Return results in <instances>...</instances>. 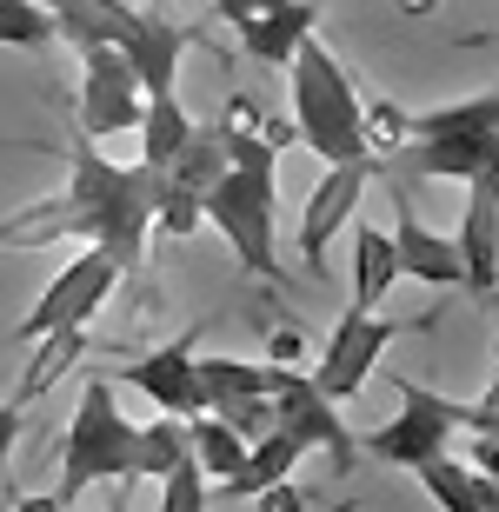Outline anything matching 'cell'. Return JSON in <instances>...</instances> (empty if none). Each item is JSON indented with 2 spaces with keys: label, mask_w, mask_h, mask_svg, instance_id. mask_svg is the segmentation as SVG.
<instances>
[{
  "label": "cell",
  "mask_w": 499,
  "mask_h": 512,
  "mask_svg": "<svg viewBox=\"0 0 499 512\" xmlns=\"http://www.w3.org/2000/svg\"><path fill=\"white\" fill-rule=\"evenodd\" d=\"M154 207H160V173L154 167H120L94 140L74 133L67 153V187L20 207L14 220H0V247H54V240H87L100 247L120 273H134L154 240Z\"/></svg>",
  "instance_id": "6da1fadb"
},
{
  "label": "cell",
  "mask_w": 499,
  "mask_h": 512,
  "mask_svg": "<svg viewBox=\"0 0 499 512\" xmlns=\"http://www.w3.org/2000/svg\"><path fill=\"white\" fill-rule=\"evenodd\" d=\"M200 227L220 233L253 280H280V153L260 133L227 140V167L200 200Z\"/></svg>",
  "instance_id": "7a4b0ae2"
},
{
  "label": "cell",
  "mask_w": 499,
  "mask_h": 512,
  "mask_svg": "<svg viewBox=\"0 0 499 512\" xmlns=\"http://www.w3.org/2000/svg\"><path fill=\"white\" fill-rule=\"evenodd\" d=\"M380 173L386 180L393 173H413V180H480V173H499V94L453 100V107H433V114H406V147Z\"/></svg>",
  "instance_id": "3957f363"
},
{
  "label": "cell",
  "mask_w": 499,
  "mask_h": 512,
  "mask_svg": "<svg viewBox=\"0 0 499 512\" xmlns=\"http://www.w3.org/2000/svg\"><path fill=\"white\" fill-rule=\"evenodd\" d=\"M293 140L307 153H320L327 167H353V160L373 167L360 140V87L313 34L293 47Z\"/></svg>",
  "instance_id": "277c9868"
},
{
  "label": "cell",
  "mask_w": 499,
  "mask_h": 512,
  "mask_svg": "<svg viewBox=\"0 0 499 512\" xmlns=\"http://www.w3.org/2000/svg\"><path fill=\"white\" fill-rule=\"evenodd\" d=\"M393 399H400V419H386L366 433V453L386 459V466H420L433 453H453L460 433H493V413L499 399L480 393V399H446V393H426L420 380H400L393 373Z\"/></svg>",
  "instance_id": "5b68a950"
},
{
  "label": "cell",
  "mask_w": 499,
  "mask_h": 512,
  "mask_svg": "<svg viewBox=\"0 0 499 512\" xmlns=\"http://www.w3.org/2000/svg\"><path fill=\"white\" fill-rule=\"evenodd\" d=\"M134 446H140V426H127L114 380H87L67 433H60V486L54 493L74 499L87 486H134Z\"/></svg>",
  "instance_id": "8992f818"
},
{
  "label": "cell",
  "mask_w": 499,
  "mask_h": 512,
  "mask_svg": "<svg viewBox=\"0 0 499 512\" xmlns=\"http://www.w3.org/2000/svg\"><path fill=\"white\" fill-rule=\"evenodd\" d=\"M426 326H433V313H420V320H393V313H353V306H346L340 326H333L327 346H320V366H313L307 380L320 386L333 406H346V399L373 380V366L386 360V346L400 340V333H426Z\"/></svg>",
  "instance_id": "52a82bcc"
},
{
  "label": "cell",
  "mask_w": 499,
  "mask_h": 512,
  "mask_svg": "<svg viewBox=\"0 0 499 512\" xmlns=\"http://www.w3.org/2000/svg\"><path fill=\"white\" fill-rule=\"evenodd\" d=\"M120 280H127V273H120V266L107 260L100 247H80L74 260L60 266L54 280H47V293L34 300V313L14 326V346H34L40 333H60V326H87L100 306L114 300Z\"/></svg>",
  "instance_id": "ba28073f"
},
{
  "label": "cell",
  "mask_w": 499,
  "mask_h": 512,
  "mask_svg": "<svg viewBox=\"0 0 499 512\" xmlns=\"http://www.w3.org/2000/svg\"><path fill=\"white\" fill-rule=\"evenodd\" d=\"M267 399H273V426L280 433H293L307 453H327L333 466H353L360 459V439H353V426L340 419V406H333L320 386L300 373V366H267Z\"/></svg>",
  "instance_id": "9c48e42d"
},
{
  "label": "cell",
  "mask_w": 499,
  "mask_h": 512,
  "mask_svg": "<svg viewBox=\"0 0 499 512\" xmlns=\"http://www.w3.org/2000/svg\"><path fill=\"white\" fill-rule=\"evenodd\" d=\"M140 74L120 47H80V94H74V127L80 140H114L140 127Z\"/></svg>",
  "instance_id": "30bf717a"
},
{
  "label": "cell",
  "mask_w": 499,
  "mask_h": 512,
  "mask_svg": "<svg viewBox=\"0 0 499 512\" xmlns=\"http://www.w3.org/2000/svg\"><path fill=\"white\" fill-rule=\"evenodd\" d=\"M227 167V140L220 127H193V140L160 167V207H154V233L160 240H187L200 233V200Z\"/></svg>",
  "instance_id": "8fae6325"
},
{
  "label": "cell",
  "mask_w": 499,
  "mask_h": 512,
  "mask_svg": "<svg viewBox=\"0 0 499 512\" xmlns=\"http://www.w3.org/2000/svg\"><path fill=\"white\" fill-rule=\"evenodd\" d=\"M200 333H207V320H193L180 340H167L160 353H147V360L120 366V380L134 386V393H147L167 419H200V413H207V399H200V366H193Z\"/></svg>",
  "instance_id": "7c38bea8"
},
{
  "label": "cell",
  "mask_w": 499,
  "mask_h": 512,
  "mask_svg": "<svg viewBox=\"0 0 499 512\" xmlns=\"http://www.w3.org/2000/svg\"><path fill=\"white\" fill-rule=\"evenodd\" d=\"M193 366H200V399H207L213 419H227L247 446L260 433H273L267 366H253V360H193Z\"/></svg>",
  "instance_id": "4fadbf2b"
},
{
  "label": "cell",
  "mask_w": 499,
  "mask_h": 512,
  "mask_svg": "<svg viewBox=\"0 0 499 512\" xmlns=\"http://www.w3.org/2000/svg\"><path fill=\"white\" fill-rule=\"evenodd\" d=\"M366 180H373V167H327L320 173V187H313V200H307V213H300V260L327 280V247H333V233L360 213V193H366Z\"/></svg>",
  "instance_id": "5bb4252c"
},
{
  "label": "cell",
  "mask_w": 499,
  "mask_h": 512,
  "mask_svg": "<svg viewBox=\"0 0 499 512\" xmlns=\"http://www.w3.org/2000/svg\"><path fill=\"white\" fill-rule=\"evenodd\" d=\"M473 200H466V220H460V286L473 300H493L499 286V173H480V180H466Z\"/></svg>",
  "instance_id": "9a60e30c"
},
{
  "label": "cell",
  "mask_w": 499,
  "mask_h": 512,
  "mask_svg": "<svg viewBox=\"0 0 499 512\" xmlns=\"http://www.w3.org/2000/svg\"><path fill=\"white\" fill-rule=\"evenodd\" d=\"M393 233H386V240H393V260H400V280H420V286H460V253H453V240H446V233H433L420 220V213H413V200H393Z\"/></svg>",
  "instance_id": "2e32d148"
},
{
  "label": "cell",
  "mask_w": 499,
  "mask_h": 512,
  "mask_svg": "<svg viewBox=\"0 0 499 512\" xmlns=\"http://www.w3.org/2000/svg\"><path fill=\"white\" fill-rule=\"evenodd\" d=\"M313 20H320V0H287V7H273V14H253L247 27H233L240 34V54L260 60V67H287L293 47L313 34Z\"/></svg>",
  "instance_id": "e0dca14e"
},
{
  "label": "cell",
  "mask_w": 499,
  "mask_h": 512,
  "mask_svg": "<svg viewBox=\"0 0 499 512\" xmlns=\"http://www.w3.org/2000/svg\"><path fill=\"white\" fill-rule=\"evenodd\" d=\"M94 353V340H87V326H60V333H40L34 340V366L14 380V393H7V406H34V399H47L67 373H74V360H87Z\"/></svg>",
  "instance_id": "ac0fdd59"
},
{
  "label": "cell",
  "mask_w": 499,
  "mask_h": 512,
  "mask_svg": "<svg viewBox=\"0 0 499 512\" xmlns=\"http://www.w3.org/2000/svg\"><path fill=\"white\" fill-rule=\"evenodd\" d=\"M413 479L426 486V499L440 512H499V486L493 473H473V466H460L453 453H433L413 466Z\"/></svg>",
  "instance_id": "d6986e66"
},
{
  "label": "cell",
  "mask_w": 499,
  "mask_h": 512,
  "mask_svg": "<svg viewBox=\"0 0 499 512\" xmlns=\"http://www.w3.org/2000/svg\"><path fill=\"white\" fill-rule=\"evenodd\" d=\"M300 459H307V446L273 426V433H260V439L247 446V466H240L227 486H213V493H220V499H253V493H267V486H280V479H287Z\"/></svg>",
  "instance_id": "ffe728a7"
},
{
  "label": "cell",
  "mask_w": 499,
  "mask_h": 512,
  "mask_svg": "<svg viewBox=\"0 0 499 512\" xmlns=\"http://www.w3.org/2000/svg\"><path fill=\"white\" fill-rule=\"evenodd\" d=\"M400 286V260H393V240L380 227L353 220V313H373Z\"/></svg>",
  "instance_id": "44dd1931"
},
{
  "label": "cell",
  "mask_w": 499,
  "mask_h": 512,
  "mask_svg": "<svg viewBox=\"0 0 499 512\" xmlns=\"http://www.w3.org/2000/svg\"><path fill=\"white\" fill-rule=\"evenodd\" d=\"M187 453H193V466L207 473V493H213V486H227V479L247 466V439L233 433L227 419L200 413V419H187Z\"/></svg>",
  "instance_id": "7402d4cb"
},
{
  "label": "cell",
  "mask_w": 499,
  "mask_h": 512,
  "mask_svg": "<svg viewBox=\"0 0 499 512\" xmlns=\"http://www.w3.org/2000/svg\"><path fill=\"white\" fill-rule=\"evenodd\" d=\"M140 167H167L173 153L193 140V120H187V107H180V94H154L147 107H140Z\"/></svg>",
  "instance_id": "603a6c76"
},
{
  "label": "cell",
  "mask_w": 499,
  "mask_h": 512,
  "mask_svg": "<svg viewBox=\"0 0 499 512\" xmlns=\"http://www.w3.org/2000/svg\"><path fill=\"white\" fill-rule=\"evenodd\" d=\"M187 453V419H167L160 413L154 426H140V446H134V479H167Z\"/></svg>",
  "instance_id": "cb8c5ba5"
},
{
  "label": "cell",
  "mask_w": 499,
  "mask_h": 512,
  "mask_svg": "<svg viewBox=\"0 0 499 512\" xmlns=\"http://www.w3.org/2000/svg\"><path fill=\"white\" fill-rule=\"evenodd\" d=\"M0 47H20V54H47L60 47V27L40 0H0Z\"/></svg>",
  "instance_id": "d4e9b609"
},
{
  "label": "cell",
  "mask_w": 499,
  "mask_h": 512,
  "mask_svg": "<svg viewBox=\"0 0 499 512\" xmlns=\"http://www.w3.org/2000/svg\"><path fill=\"white\" fill-rule=\"evenodd\" d=\"M207 473L193 466V459H180L167 479H160V512H207Z\"/></svg>",
  "instance_id": "484cf974"
},
{
  "label": "cell",
  "mask_w": 499,
  "mask_h": 512,
  "mask_svg": "<svg viewBox=\"0 0 499 512\" xmlns=\"http://www.w3.org/2000/svg\"><path fill=\"white\" fill-rule=\"evenodd\" d=\"M307 360V333L300 326H273L267 333V366H300Z\"/></svg>",
  "instance_id": "4316f807"
},
{
  "label": "cell",
  "mask_w": 499,
  "mask_h": 512,
  "mask_svg": "<svg viewBox=\"0 0 499 512\" xmlns=\"http://www.w3.org/2000/svg\"><path fill=\"white\" fill-rule=\"evenodd\" d=\"M253 506L260 512H307V493H300L293 479H280V486H267V493H253Z\"/></svg>",
  "instance_id": "83f0119b"
},
{
  "label": "cell",
  "mask_w": 499,
  "mask_h": 512,
  "mask_svg": "<svg viewBox=\"0 0 499 512\" xmlns=\"http://www.w3.org/2000/svg\"><path fill=\"white\" fill-rule=\"evenodd\" d=\"M14 439H20V406H7V399H0V466L14 459Z\"/></svg>",
  "instance_id": "f1b7e54d"
},
{
  "label": "cell",
  "mask_w": 499,
  "mask_h": 512,
  "mask_svg": "<svg viewBox=\"0 0 499 512\" xmlns=\"http://www.w3.org/2000/svg\"><path fill=\"white\" fill-rule=\"evenodd\" d=\"M7 512H67V499L60 493H34V499H14Z\"/></svg>",
  "instance_id": "f546056e"
},
{
  "label": "cell",
  "mask_w": 499,
  "mask_h": 512,
  "mask_svg": "<svg viewBox=\"0 0 499 512\" xmlns=\"http://www.w3.org/2000/svg\"><path fill=\"white\" fill-rule=\"evenodd\" d=\"M406 14H433V0H400Z\"/></svg>",
  "instance_id": "4dcf8cb0"
},
{
  "label": "cell",
  "mask_w": 499,
  "mask_h": 512,
  "mask_svg": "<svg viewBox=\"0 0 499 512\" xmlns=\"http://www.w3.org/2000/svg\"><path fill=\"white\" fill-rule=\"evenodd\" d=\"M107 512H127V493H114V506H107Z\"/></svg>",
  "instance_id": "1f68e13d"
},
{
  "label": "cell",
  "mask_w": 499,
  "mask_h": 512,
  "mask_svg": "<svg viewBox=\"0 0 499 512\" xmlns=\"http://www.w3.org/2000/svg\"><path fill=\"white\" fill-rule=\"evenodd\" d=\"M333 512H353V499H340V506H333Z\"/></svg>",
  "instance_id": "d6a6232c"
}]
</instances>
